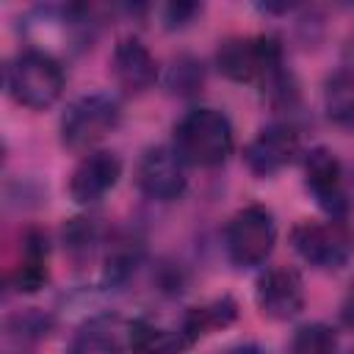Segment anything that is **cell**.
<instances>
[{
  "label": "cell",
  "mask_w": 354,
  "mask_h": 354,
  "mask_svg": "<svg viewBox=\"0 0 354 354\" xmlns=\"http://www.w3.org/2000/svg\"><path fill=\"white\" fill-rule=\"evenodd\" d=\"M171 149L188 166H221L232 152V124L216 108H191L174 124Z\"/></svg>",
  "instance_id": "obj_1"
},
{
  "label": "cell",
  "mask_w": 354,
  "mask_h": 354,
  "mask_svg": "<svg viewBox=\"0 0 354 354\" xmlns=\"http://www.w3.org/2000/svg\"><path fill=\"white\" fill-rule=\"evenodd\" d=\"M64 69L58 58H53L47 50L28 47L17 53L8 66H6V88L14 97V102L30 108V111H44L50 108L61 91H64Z\"/></svg>",
  "instance_id": "obj_2"
},
{
  "label": "cell",
  "mask_w": 354,
  "mask_h": 354,
  "mask_svg": "<svg viewBox=\"0 0 354 354\" xmlns=\"http://www.w3.org/2000/svg\"><path fill=\"white\" fill-rule=\"evenodd\" d=\"M216 66L235 83H268L282 72V47L274 36H232L216 50Z\"/></svg>",
  "instance_id": "obj_3"
},
{
  "label": "cell",
  "mask_w": 354,
  "mask_h": 354,
  "mask_svg": "<svg viewBox=\"0 0 354 354\" xmlns=\"http://www.w3.org/2000/svg\"><path fill=\"white\" fill-rule=\"evenodd\" d=\"M296 254L321 271H340L354 257V230L343 218L329 221H299L290 230Z\"/></svg>",
  "instance_id": "obj_4"
},
{
  "label": "cell",
  "mask_w": 354,
  "mask_h": 354,
  "mask_svg": "<svg viewBox=\"0 0 354 354\" xmlns=\"http://www.w3.org/2000/svg\"><path fill=\"white\" fill-rule=\"evenodd\" d=\"M119 119L122 111L111 94H83L61 116V144L72 152H91L97 141L116 130Z\"/></svg>",
  "instance_id": "obj_5"
},
{
  "label": "cell",
  "mask_w": 354,
  "mask_h": 354,
  "mask_svg": "<svg viewBox=\"0 0 354 354\" xmlns=\"http://www.w3.org/2000/svg\"><path fill=\"white\" fill-rule=\"evenodd\" d=\"M277 243V224L268 207L246 205L241 207L224 227V249L227 257L238 268H254L268 260Z\"/></svg>",
  "instance_id": "obj_6"
},
{
  "label": "cell",
  "mask_w": 354,
  "mask_h": 354,
  "mask_svg": "<svg viewBox=\"0 0 354 354\" xmlns=\"http://www.w3.org/2000/svg\"><path fill=\"white\" fill-rule=\"evenodd\" d=\"M183 166L185 163L171 147H149L136 166V185L147 199L155 202L180 199L188 185Z\"/></svg>",
  "instance_id": "obj_7"
},
{
  "label": "cell",
  "mask_w": 354,
  "mask_h": 354,
  "mask_svg": "<svg viewBox=\"0 0 354 354\" xmlns=\"http://www.w3.org/2000/svg\"><path fill=\"white\" fill-rule=\"evenodd\" d=\"M254 304L271 321H290L304 307V282L288 266L268 268L254 285Z\"/></svg>",
  "instance_id": "obj_8"
},
{
  "label": "cell",
  "mask_w": 354,
  "mask_h": 354,
  "mask_svg": "<svg viewBox=\"0 0 354 354\" xmlns=\"http://www.w3.org/2000/svg\"><path fill=\"white\" fill-rule=\"evenodd\" d=\"M119 177H122L119 155L108 149H91L72 169L66 188L77 205H94L119 183Z\"/></svg>",
  "instance_id": "obj_9"
},
{
  "label": "cell",
  "mask_w": 354,
  "mask_h": 354,
  "mask_svg": "<svg viewBox=\"0 0 354 354\" xmlns=\"http://www.w3.org/2000/svg\"><path fill=\"white\" fill-rule=\"evenodd\" d=\"M304 183L315 202L329 213V218H340L346 213V191H343V166L337 155L326 147H315L304 155Z\"/></svg>",
  "instance_id": "obj_10"
},
{
  "label": "cell",
  "mask_w": 354,
  "mask_h": 354,
  "mask_svg": "<svg viewBox=\"0 0 354 354\" xmlns=\"http://www.w3.org/2000/svg\"><path fill=\"white\" fill-rule=\"evenodd\" d=\"M299 155V133L290 124H268L263 127L243 149V160L252 174L271 177L282 171Z\"/></svg>",
  "instance_id": "obj_11"
},
{
  "label": "cell",
  "mask_w": 354,
  "mask_h": 354,
  "mask_svg": "<svg viewBox=\"0 0 354 354\" xmlns=\"http://www.w3.org/2000/svg\"><path fill=\"white\" fill-rule=\"evenodd\" d=\"M111 75H113V80L124 91L141 94V91H147V88L155 86V80H158V61L147 50L144 41H138L136 36H124L113 47Z\"/></svg>",
  "instance_id": "obj_12"
},
{
  "label": "cell",
  "mask_w": 354,
  "mask_h": 354,
  "mask_svg": "<svg viewBox=\"0 0 354 354\" xmlns=\"http://www.w3.org/2000/svg\"><path fill=\"white\" fill-rule=\"evenodd\" d=\"M50 279L47 266V235L41 230H28L22 238V254L17 268L11 271V285L19 293H36Z\"/></svg>",
  "instance_id": "obj_13"
},
{
  "label": "cell",
  "mask_w": 354,
  "mask_h": 354,
  "mask_svg": "<svg viewBox=\"0 0 354 354\" xmlns=\"http://www.w3.org/2000/svg\"><path fill=\"white\" fill-rule=\"evenodd\" d=\"M235 318H238V304H235V299L221 296V299H216V301H210V304L191 307V310L183 315V321H180V332H183L185 340L194 346V343H199L205 335L230 326Z\"/></svg>",
  "instance_id": "obj_14"
},
{
  "label": "cell",
  "mask_w": 354,
  "mask_h": 354,
  "mask_svg": "<svg viewBox=\"0 0 354 354\" xmlns=\"http://www.w3.org/2000/svg\"><path fill=\"white\" fill-rule=\"evenodd\" d=\"M127 348H130V354H183L185 348H191V343L185 340L180 326L166 329V326H158V324L141 318V321L130 324Z\"/></svg>",
  "instance_id": "obj_15"
},
{
  "label": "cell",
  "mask_w": 354,
  "mask_h": 354,
  "mask_svg": "<svg viewBox=\"0 0 354 354\" xmlns=\"http://www.w3.org/2000/svg\"><path fill=\"white\" fill-rule=\"evenodd\" d=\"M324 111L335 124H354V69L340 66L324 80Z\"/></svg>",
  "instance_id": "obj_16"
},
{
  "label": "cell",
  "mask_w": 354,
  "mask_h": 354,
  "mask_svg": "<svg viewBox=\"0 0 354 354\" xmlns=\"http://www.w3.org/2000/svg\"><path fill=\"white\" fill-rule=\"evenodd\" d=\"M66 354H122V346L108 326L91 321L80 332H75V337L66 346Z\"/></svg>",
  "instance_id": "obj_17"
},
{
  "label": "cell",
  "mask_w": 354,
  "mask_h": 354,
  "mask_svg": "<svg viewBox=\"0 0 354 354\" xmlns=\"http://www.w3.org/2000/svg\"><path fill=\"white\" fill-rule=\"evenodd\" d=\"M288 354H337V335L326 324H304L290 337Z\"/></svg>",
  "instance_id": "obj_18"
},
{
  "label": "cell",
  "mask_w": 354,
  "mask_h": 354,
  "mask_svg": "<svg viewBox=\"0 0 354 354\" xmlns=\"http://www.w3.org/2000/svg\"><path fill=\"white\" fill-rule=\"evenodd\" d=\"M202 80H205V72H202V64L191 55H180L171 61L169 72H166V88L171 94H180V97H188V94H196L202 88Z\"/></svg>",
  "instance_id": "obj_19"
},
{
  "label": "cell",
  "mask_w": 354,
  "mask_h": 354,
  "mask_svg": "<svg viewBox=\"0 0 354 354\" xmlns=\"http://www.w3.org/2000/svg\"><path fill=\"white\" fill-rule=\"evenodd\" d=\"M91 243H94V224H91V218H72L64 227V246L72 254H77V252L88 254Z\"/></svg>",
  "instance_id": "obj_20"
},
{
  "label": "cell",
  "mask_w": 354,
  "mask_h": 354,
  "mask_svg": "<svg viewBox=\"0 0 354 354\" xmlns=\"http://www.w3.org/2000/svg\"><path fill=\"white\" fill-rule=\"evenodd\" d=\"M50 315L39 313V310H25L14 318H8V329L17 335V337H41L50 332Z\"/></svg>",
  "instance_id": "obj_21"
},
{
  "label": "cell",
  "mask_w": 354,
  "mask_h": 354,
  "mask_svg": "<svg viewBox=\"0 0 354 354\" xmlns=\"http://www.w3.org/2000/svg\"><path fill=\"white\" fill-rule=\"evenodd\" d=\"M199 11H202V6H196V3H171V6H166L163 17H166V25L169 28H183Z\"/></svg>",
  "instance_id": "obj_22"
},
{
  "label": "cell",
  "mask_w": 354,
  "mask_h": 354,
  "mask_svg": "<svg viewBox=\"0 0 354 354\" xmlns=\"http://www.w3.org/2000/svg\"><path fill=\"white\" fill-rule=\"evenodd\" d=\"M340 321H343V326L354 329V285L348 288V293L340 301Z\"/></svg>",
  "instance_id": "obj_23"
},
{
  "label": "cell",
  "mask_w": 354,
  "mask_h": 354,
  "mask_svg": "<svg viewBox=\"0 0 354 354\" xmlns=\"http://www.w3.org/2000/svg\"><path fill=\"white\" fill-rule=\"evenodd\" d=\"M227 354H266L257 343H241V346H235V348H230Z\"/></svg>",
  "instance_id": "obj_24"
}]
</instances>
